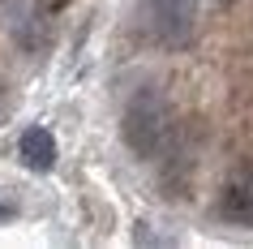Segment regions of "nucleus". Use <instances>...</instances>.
Here are the masks:
<instances>
[{"instance_id":"nucleus-1","label":"nucleus","mask_w":253,"mask_h":249,"mask_svg":"<svg viewBox=\"0 0 253 249\" xmlns=\"http://www.w3.org/2000/svg\"><path fill=\"white\" fill-rule=\"evenodd\" d=\"M120 133H125L133 155L155 159L172 142V112L159 95H137V99H129L125 116H120Z\"/></svg>"},{"instance_id":"nucleus-5","label":"nucleus","mask_w":253,"mask_h":249,"mask_svg":"<svg viewBox=\"0 0 253 249\" xmlns=\"http://www.w3.org/2000/svg\"><path fill=\"white\" fill-rule=\"evenodd\" d=\"M17 155H22V163L26 168H35V172H47L56 163V138L47 129H26L22 133V142H17Z\"/></svg>"},{"instance_id":"nucleus-4","label":"nucleus","mask_w":253,"mask_h":249,"mask_svg":"<svg viewBox=\"0 0 253 249\" xmlns=\"http://www.w3.org/2000/svg\"><path fill=\"white\" fill-rule=\"evenodd\" d=\"M219 215L227 223H245L253 228V176H232L219 194Z\"/></svg>"},{"instance_id":"nucleus-6","label":"nucleus","mask_w":253,"mask_h":249,"mask_svg":"<svg viewBox=\"0 0 253 249\" xmlns=\"http://www.w3.org/2000/svg\"><path fill=\"white\" fill-rule=\"evenodd\" d=\"M4 219H9V206H4V202H0V223H4Z\"/></svg>"},{"instance_id":"nucleus-3","label":"nucleus","mask_w":253,"mask_h":249,"mask_svg":"<svg viewBox=\"0 0 253 249\" xmlns=\"http://www.w3.org/2000/svg\"><path fill=\"white\" fill-rule=\"evenodd\" d=\"M0 22L13 35V43H22L30 52L43 43V17H39V9L30 0H0Z\"/></svg>"},{"instance_id":"nucleus-2","label":"nucleus","mask_w":253,"mask_h":249,"mask_svg":"<svg viewBox=\"0 0 253 249\" xmlns=\"http://www.w3.org/2000/svg\"><path fill=\"white\" fill-rule=\"evenodd\" d=\"M150 30L163 48H185L198 30V13H193V0H150Z\"/></svg>"}]
</instances>
